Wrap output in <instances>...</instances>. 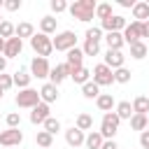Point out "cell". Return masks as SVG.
Instances as JSON below:
<instances>
[{"label": "cell", "instance_id": "1", "mask_svg": "<svg viewBox=\"0 0 149 149\" xmlns=\"http://www.w3.org/2000/svg\"><path fill=\"white\" fill-rule=\"evenodd\" d=\"M95 7H98L95 0H77V2L70 5V14H72V19H77L81 23H88L95 16Z\"/></svg>", "mask_w": 149, "mask_h": 149}, {"label": "cell", "instance_id": "2", "mask_svg": "<svg viewBox=\"0 0 149 149\" xmlns=\"http://www.w3.org/2000/svg\"><path fill=\"white\" fill-rule=\"evenodd\" d=\"M30 47H33V51H35L40 58H47V56H51V51H54V42H51V37L44 35V33H35V35L30 37Z\"/></svg>", "mask_w": 149, "mask_h": 149}, {"label": "cell", "instance_id": "3", "mask_svg": "<svg viewBox=\"0 0 149 149\" xmlns=\"http://www.w3.org/2000/svg\"><path fill=\"white\" fill-rule=\"evenodd\" d=\"M119 123H121V119L116 116V112H107V114H102L100 135H102L105 140H114V135H116V130H119Z\"/></svg>", "mask_w": 149, "mask_h": 149}, {"label": "cell", "instance_id": "4", "mask_svg": "<svg viewBox=\"0 0 149 149\" xmlns=\"http://www.w3.org/2000/svg\"><path fill=\"white\" fill-rule=\"evenodd\" d=\"M51 42H54V49H56V51H65V54H68L70 49L77 47V35H74L72 30H61Z\"/></svg>", "mask_w": 149, "mask_h": 149}, {"label": "cell", "instance_id": "5", "mask_svg": "<svg viewBox=\"0 0 149 149\" xmlns=\"http://www.w3.org/2000/svg\"><path fill=\"white\" fill-rule=\"evenodd\" d=\"M14 102H16V107L33 109L35 105H40V102H42V100H40V91H35V88H23V91H19V93H16Z\"/></svg>", "mask_w": 149, "mask_h": 149}, {"label": "cell", "instance_id": "6", "mask_svg": "<svg viewBox=\"0 0 149 149\" xmlns=\"http://www.w3.org/2000/svg\"><path fill=\"white\" fill-rule=\"evenodd\" d=\"M21 142H23V133H21V128H7V130L0 133V147L12 149V147H19Z\"/></svg>", "mask_w": 149, "mask_h": 149}, {"label": "cell", "instance_id": "7", "mask_svg": "<svg viewBox=\"0 0 149 149\" xmlns=\"http://www.w3.org/2000/svg\"><path fill=\"white\" fill-rule=\"evenodd\" d=\"M93 81H95L98 86H109V84L114 81V70L107 68L105 63L95 65V68H93Z\"/></svg>", "mask_w": 149, "mask_h": 149}, {"label": "cell", "instance_id": "8", "mask_svg": "<svg viewBox=\"0 0 149 149\" xmlns=\"http://www.w3.org/2000/svg\"><path fill=\"white\" fill-rule=\"evenodd\" d=\"M128 23H126V19L121 16V14H112L109 19H105V21H100V28L102 30H107V33H123V28H126Z\"/></svg>", "mask_w": 149, "mask_h": 149}, {"label": "cell", "instance_id": "9", "mask_svg": "<svg viewBox=\"0 0 149 149\" xmlns=\"http://www.w3.org/2000/svg\"><path fill=\"white\" fill-rule=\"evenodd\" d=\"M30 72H33V77H37V79H47L49 72H51V65H49L47 58L35 56V58L30 61Z\"/></svg>", "mask_w": 149, "mask_h": 149}, {"label": "cell", "instance_id": "10", "mask_svg": "<svg viewBox=\"0 0 149 149\" xmlns=\"http://www.w3.org/2000/svg\"><path fill=\"white\" fill-rule=\"evenodd\" d=\"M65 63H68V68H70V77H72L79 68H84V65H81V63H84V51H81V49H77V47H74V49H70V51H68V56H65Z\"/></svg>", "mask_w": 149, "mask_h": 149}, {"label": "cell", "instance_id": "11", "mask_svg": "<svg viewBox=\"0 0 149 149\" xmlns=\"http://www.w3.org/2000/svg\"><path fill=\"white\" fill-rule=\"evenodd\" d=\"M142 23L140 21H133V23H128L126 28H123V42H128V44H135V42H140L142 40Z\"/></svg>", "mask_w": 149, "mask_h": 149}, {"label": "cell", "instance_id": "12", "mask_svg": "<svg viewBox=\"0 0 149 149\" xmlns=\"http://www.w3.org/2000/svg\"><path fill=\"white\" fill-rule=\"evenodd\" d=\"M70 77V68H68V63H58V65H54L51 68V72H49V81L51 84H61V81H65Z\"/></svg>", "mask_w": 149, "mask_h": 149}, {"label": "cell", "instance_id": "13", "mask_svg": "<svg viewBox=\"0 0 149 149\" xmlns=\"http://www.w3.org/2000/svg\"><path fill=\"white\" fill-rule=\"evenodd\" d=\"M47 119H49V105H47V102H40V105H35V107L30 109V123L40 126V123H44Z\"/></svg>", "mask_w": 149, "mask_h": 149}, {"label": "cell", "instance_id": "14", "mask_svg": "<svg viewBox=\"0 0 149 149\" xmlns=\"http://www.w3.org/2000/svg\"><path fill=\"white\" fill-rule=\"evenodd\" d=\"M21 49H23V40H19V37L14 35V37H9V40L5 42V51H2V56H5V58H14V56L21 54Z\"/></svg>", "mask_w": 149, "mask_h": 149}, {"label": "cell", "instance_id": "15", "mask_svg": "<svg viewBox=\"0 0 149 149\" xmlns=\"http://www.w3.org/2000/svg\"><path fill=\"white\" fill-rule=\"evenodd\" d=\"M40 100H42V102H47V105L56 102V100H58V86H56V84H51V81H47V84L40 88Z\"/></svg>", "mask_w": 149, "mask_h": 149}, {"label": "cell", "instance_id": "16", "mask_svg": "<svg viewBox=\"0 0 149 149\" xmlns=\"http://www.w3.org/2000/svg\"><path fill=\"white\" fill-rule=\"evenodd\" d=\"M65 142H68L70 147H81V144L86 142V135H84V130H79L77 126H72V128L65 130Z\"/></svg>", "mask_w": 149, "mask_h": 149}, {"label": "cell", "instance_id": "17", "mask_svg": "<svg viewBox=\"0 0 149 149\" xmlns=\"http://www.w3.org/2000/svg\"><path fill=\"white\" fill-rule=\"evenodd\" d=\"M123 61H126V56H123L121 51H112V49H107V54H105V65H107V68L119 70V68H123Z\"/></svg>", "mask_w": 149, "mask_h": 149}, {"label": "cell", "instance_id": "18", "mask_svg": "<svg viewBox=\"0 0 149 149\" xmlns=\"http://www.w3.org/2000/svg\"><path fill=\"white\" fill-rule=\"evenodd\" d=\"M105 42H107V49H112V51H121V47L126 44L123 42V33H107Z\"/></svg>", "mask_w": 149, "mask_h": 149}, {"label": "cell", "instance_id": "19", "mask_svg": "<svg viewBox=\"0 0 149 149\" xmlns=\"http://www.w3.org/2000/svg\"><path fill=\"white\" fill-rule=\"evenodd\" d=\"M12 79H14V86H16L19 91H23V88H30L33 74H28V72H23V70H16V72L12 74Z\"/></svg>", "mask_w": 149, "mask_h": 149}, {"label": "cell", "instance_id": "20", "mask_svg": "<svg viewBox=\"0 0 149 149\" xmlns=\"http://www.w3.org/2000/svg\"><path fill=\"white\" fill-rule=\"evenodd\" d=\"M95 105H98V109L100 112H112L114 109V98H112V93H100L98 98H95Z\"/></svg>", "mask_w": 149, "mask_h": 149}, {"label": "cell", "instance_id": "21", "mask_svg": "<svg viewBox=\"0 0 149 149\" xmlns=\"http://www.w3.org/2000/svg\"><path fill=\"white\" fill-rule=\"evenodd\" d=\"M133 19L140 21V23L149 21V2H135V7H133Z\"/></svg>", "mask_w": 149, "mask_h": 149}, {"label": "cell", "instance_id": "22", "mask_svg": "<svg viewBox=\"0 0 149 149\" xmlns=\"http://www.w3.org/2000/svg\"><path fill=\"white\" fill-rule=\"evenodd\" d=\"M102 142H105V137L100 135V130H91V133L86 135L84 147H86V149H100V147H102Z\"/></svg>", "mask_w": 149, "mask_h": 149}, {"label": "cell", "instance_id": "23", "mask_svg": "<svg viewBox=\"0 0 149 149\" xmlns=\"http://www.w3.org/2000/svg\"><path fill=\"white\" fill-rule=\"evenodd\" d=\"M133 112L149 116V98H147V95H137V98L133 100Z\"/></svg>", "mask_w": 149, "mask_h": 149}, {"label": "cell", "instance_id": "24", "mask_svg": "<svg viewBox=\"0 0 149 149\" xmlns=\"http://www.w3.org/2000/svg\"><path fill=\"white\" fill-rule=\"evenodd\" d=\"M40 33H44V35L56 33V19L54 16H42L40 19Z\"/></svg>", "mask_w": 149, "mask_h": 149}, {"label": "cell", "instance_id": "25", "mask_svg": "<svg viewBox=\"0 0 149 149\" xmlns=\"http://www.w3.org/2000/svg\"><path fill=\"white\" fill-rule=\"evenodd\" d=\"M35 35V28H33V23H28V21H21L19 26H16V37L19 40H23V37H33Z\"/></svg>", "mask_w": 149, "mask_h": 149}, {"label": "cell", "instance_id": "26", "mask_svg": "<svg viewBox=\"0 0 149 149\" xmlns=\"http://www.w3.org/2000/svg\"><path fill=\"white\" fill-rule=\"evenodd\" d=\"M133 114H135V112H133V105H130L128 100H121V102L116 105V116H119V119H128V121H130Z\"/></svg>", "mask_w": 149, "mask_h": 149}, {"label": "cell", "instance_id": "27", "mask_svg": "<svg viewBox=\"0 0 149 149\" xmlns=\"http://www.w3.org/2000/svg\"><path fill=\"white\" fill-rule=\"evenodd\" d=\"M35 142H37V147H42V149H51V144H54V135H49L47 130H37Z\"/></svg>", "mask_w": 149, "mask_h": 149}, {"label": "cell", "instance_id": "28", "mask_svg": "<svg viewBox=\"0 0 149 149\" xmlns=\"http://www.w3.org/2000/svg\"><path fill=\"white\" fill-rule=\"evenodd\" d=\"M147 51H149V49H147V44H144L142 40L135 42V44H130V56H133L135 61H142V58L147 56Z\"/></svg>", "mask_w": 149, "mask_h": 149}, {"label": "cell", "instance_id": "29", "mask_svg": "<svg viewBox=\"0 0 149 149\" xmlns=\"http://www.w3.org/2000/svg\"><path fill=\"white\" fill-rule=\"evenodd\" d=\"M81 95H84V98H88V100H93V98H98V95H100V86H98L95 81H88V84H84V86H81Z\"/></svg>", "mask_w": 149, "mask_h": 149}, {"label": "cell", "instance_id": "30", "mask_svg": "<svg viewBox=\"0 0 149 149\" xmlns=\"http://www.w3.org/2000/svg\"><path fill=\"white\" fill-rule=\"evenodd\" d=\"M130 128L133 130H147V114H133L130 116Z\"/></svg>", "mask_w": 149, "mask_h": 149}, {"label": "cell", "instance_id": "31", "mask_svg": "<svg viewBox=\"0 0 149 149\" xmlns=\"http://www.w3.org/2000/svg\"><path fill=\"white\" fill-rule=\"evenodd\" d=\"M84 56H98L100 54V42H93V40H84V47H81Z\"/></svg>", "mask_w": 149, "mask_h": 149}, {"label": "cell", "instance_id": "32", "mask_svg": "<svg viewBox=\"0 0 149 149\" xmlns=\"http://www.w3.org/2000/svg\"><path fill=\"white\" fill-rule=\"evenodd\" d=\"M77 128H79V130H91V128H93V116L86 114V112H81V114L77 116Z\"/></svg>", "mask_w": 149, "mask_h": 149}, {"label": "cell", "instance_id": "33", "mask_svg": "<svg viewBox=\"0 0 149 149\" xmlns=\"http://www.w3.org/2000/svg\"><path fill=\"white\" fill-rule=\"evenodd\" d=\"M16 35V26L12 23V21H2L0 23V37L2 40H9V37H14Z\"/></svg>", "mask_w": 149, "mask_h": 149}, {"label": "cell", "instance_id": "34", "mask_svg": "<svg viewBox=\"0 0 149 149\" xmlns=\"http://www.w3.org/2000/svg\"><path fill=\"white\" fill-rule=\"evenodd\" d=\"M91 74H93L91 70H86V68H79V70H77V72L72 74V81H74V84H81V86H84V84H88V77H91Z\"/></svg>", "mask_w": 149, "mask_h": 149}, {"label": "cell", "instance_id": "35", "mask_svg": "<svg viewBox=\"0 0 149 149\" xmlns=\"http://www.w3.org/2000/svg\"><path fill=\"white\" fill-rule=\"evenodd\" d=\"M42 130H47L49 135H56V133L61 130V121H58V119H54V116H49V119L42 123Z\"/></svg>", "mask_w": 149, "mask_h": 149}, {"label": "cell", "instance_id": "36", "mask_svg": "<svg viewBox=\"0 0 149 149\" xmlns=\"http://www.w3.org/2000/svg\"><path fill=\"white\" fill-rule=\"evenodd\" d=\"M95 16H98L100 21L109 19V16H112V5H109V2H102V5H98V7H95Z\"/></svg>", "mask_w": 149, "mask_h": 149}, {"label": "cell", "instance_id": "37", "mask_svg": "<svg viewBox=\"0 0 149 149\" xmlns=\"http://www.w3.org/2000/svg\"><path fill=\"white\" fill-rule=\"evenodd\" d=\"M114 81H119V84H128V81H130V70H128V68H119V70H114Z\"/></svg>", "mask_w": 149, "mask_h": 149}, {"label": "cell", "instance_id": "38", "mask_svg": "<svg viewBox=\"0 0 149 149\" xmlns=\"http://www.w3.org/2000/svg\"><path fill=\"white\" fill-rule=\"evenodd\" d=\"M86 40H93V42H100V40H105V37H102V28H100V26H93V28H88V30H86Z\"/></svg>", "mask_w": 149, "mask_h": 149}, {"label": "cell", "instance_id": "39", "mask_svg": "<svg viewBox=\"0 0 149 149\" xmlns=\"http://www.w3.org/2000/svg\"><path fill=\"white\" fill-rule=\"evenodd\" d=\"M49 7H51V12H54V14H61V12L70 9V5H68L65 0H51V2H49Z\"/></svg>", "mask_w": 149, "mask_h": 149}, {"label": "cell", "instance_id": "40", "mask_svg": "<svg viewBox=\"0 0 149 149\" xmlns=\"http://www.w3.org/2000/svg\"><path fill=\"white\" fill-rule=\"evenodd\" d=\"M5 121H7L9 128H19V126H21V116H19V112H9Z\"/></svg>", "mask_w": 149, "mask_h": 149}, {"label": "cell", "instance_id": "41", "mask_svg": "<svg viewBox=\"0 0 149 149\" xmlns=\"http://www.w3.org/2000/svg\"><path fill=\"white\" fill-rule=\"evenodd\" d=\"M0 86H2V91H9V88L14 86V79H12V74H0Z\"/></svg>", "mask_w": 149, "mask_h": 149}, {"label": "cell", "instance_id": "42", "mask_svg": "<svg viewBox=\"0 0 149 149\" xmlns=\"http://www.w3.org/2000/svg\"><path fill=\"white\" fill-rule=\"evenodd\" d=\"M5 9H7V12H16V9H21V0H5Z\"/></svg>", "mask_w": 149, "mask_h": 149}, {"label": "cell", "instance_id": "43", "mask_svg": "<svg viewBox=\"0 0 149 149\" xmlns=\"http://www.w3.org/2000/svg\"><path fill=\"white\" fill-rule=\"evenodd\" d=\"M140 147L142 149H149V130H142L140 133Z\"/></svg>", "mask_w": 149, "mask_h": 149}, {"label": "cell", "instance_id": "44", "mask_svg": "<svg viewBox=\"0 0 149 149\" xmlns=\"http://www.w3.org/2000/svg\"><path fill=\"white\" fill-rule=\"evenodd\" d=\"M100 149H119V144H116V142H114V140H105V142H102V147H100Z\"/></svg>", "mask_w": 149, "mask_h": 149}, {"label": "cell", "instance_id": "45", "mask_svg": "<svg viewBox=\"0 0 149 149\" xmlns=\"http://www.w3.org/2000/svg\"><path fill=\"white\" fill-rule=\"evenodd\" d=\"M119 5H121V7H130V9H133V7H135V0H119Z\"/></svg>", "mask_w": 149, "mask_h": 149}, {"label": "cell", "instance_id": "46", "mask_svg": "<svg viewBox=\"0 0 149 149\" xmlns=\"http://www.w3.org/2000/svg\"><path fill=\"white\" fill-rule=\"evenodd\" d=\"M140 30H142V37H149V21H144Z\"/></svg>", "mask_w": 149, "mask_h": 149}, {"label": "cell", "instance_id": "47", "mask_svg": "<svg viewBox=\"0 0 149 149\" xmlns=\"http://www.w3.org/2000/svg\"><path fill=\"white\" fill-rule=\"evenodd\" d=\"M5 68H7V58H5V56H0V74L5 72Z\"/></svg>", "mask_w": 149, "mask_h": 149}, {"label": "cell", "instance_id": "48", "mask_svg": "<svg viewBox=\"0 0 149 149\" xmlns=\"http://www.w3.org/2000/svg\"><path fill=\"white\" fill-rule=\"evenodd\" d=\"M5 42H7V40H2V37H0V54L5 51Z\"/></svg>", "mask_w": 149, "mask_h": 149}, {"label": "cell", "instance_id": "49", "mask_svg": "<svg viewBox=\"0 0 149 149\" xmlns=\"http://www.w3.org/2000/svg\"><path fill=\"white\" fill-rule=\"evenodd\" d=\"M2 95H5V91H2V86H0V98H2Z\"/></svg>", "mask_w": 149, "mask_h": 149}, {"label": "cell", "instance_id": "50", "mask_svg": "<svg viewBox=\"0 0 149 149\" xmlns=\"http://www.w3.org/2000/svg\"><path fill=\"white\" fill-rule=\"evenodd\" d=\"M147 130H149V116H147Z\"/></svg>", "mask_w": 149, "mask_h": 149}, {"label": "cell", "instance_id": "51", "mask_svg": "<svg viewBox=\"0 0 149 149\" xmlns=\"http://www.w3.org/2000/svg\"><path fill=\"white\" fill-rule=\"evenodd\" d=\"M2 21H5V19H2V16H0V23H2Z\"/></svg>", "mask_w": 149, "mask_h": 149}, {"label": "cell", "instance_id": "52", "mask_svg": "<svg viewBox=\"0 0 149 149\" xmlns=\"http://www.w3.org/2000/svg\"><path fill=\"white\" fill-rule=\"evenodd\" d=\"M12 149H14V147H12Z\"/></svg>", "mask_w": 149, "mask_h": 149}]
</instances>
